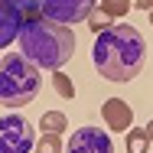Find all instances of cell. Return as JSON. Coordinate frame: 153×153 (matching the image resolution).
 <instances>
[{"mask_svg": "<svg viewBox=\"0 0 153 153\" xmlns=\"http://www.w3.org/2000/svg\"><path fill=\"white\" fill-rule=\"evenodd\" d=\"M150 26H153V10H150Z\"/></svg>", "mask_w": 153, "mask_h": 153, "instance_id": "cell-18", "label": "cell"}, {"mask_svg": "<svg viewBox=\"0 0 153 153\" xmlns=\"http://www.w3.org/2000/svg\"><path fill=\"white\" fill-rule=\"evenodd\" d=\"M124 137H127V153H150V137L143 127H130Z\"/></svg>", "mask_w": 153, "mask_h": 153, "instance_id": "cell-10", "label": "cell"}, {"mask_svg": "<svg viewBox=\"0 0 153 153\" xmlns=\"http://www.w3.org/2000/svg\"><path fill=\"white\" fill-rule=\"evenodd\" d=\"M62 134H42L36 140V153H62Z\"/></svg>", "mask_w": 153, "mask_h": 153, "instance_id": "cell-12", "label": "cell"}, {"mask_svg": "<svg viewBox=\"0 0 153 153\" xmlns=\"http://www.w3.org/2000/svg\"><path fill=\"white\" fill-rule=\"evenodd\" d=\"M143 130H147V137H150V143H153V117L147 121V127H143Z\"/></svg>", "mask_w": 153, "mask_h": 153, "instance_id": "cell-17", "label": "cell"}, {"mask_svg": "<svg viewBox=\"0 0 153 153\" xmlns=\"http://www.w3.org/2000/svg\"><path fill=\"white\" fill-rule=\"evenodd\" d=\"M39 65H33L23 52H7L0 59V104L16 111L26 108L33 98L39 94Z\"/></svg>", "mask_w": 153, "mask_h": 153, "instance_id": "cell-3", "label": "cell"}, {"mask_svg": "<svg viewBox=\"0 0 153 153\" xmlns=\"http://www.w3.org/2000/svg\"><path fill=\"white\" fill-rule=\"evenodd\" d=\"M91 62L108 82H134L147 62V42L130 23H111L98 33Z\"/></svg>", "mask_w": 153, "mask_h": 153, "instance_id": "cell-1", "label": "cell"}, {"mask_svg": "<svg viewBox=\"0 0 153 153\" xmlns=\"http://www.w3.org/2000/svg\"><path fill=\"white\" fill-rule=\"evenodd\" d=\"M65 153H114V140L101 127H78L68 137Z\"/></svg>", "mask_w": 153, "mask_h": 153, "instance_id": "cell-6", "label": "cell"}, {"mask_svg": "<svg viewBox=\"0 0 153 153\" xmlns=\"http://www.w3.org/2000/svg\"><path fill=\"white\" fill-rule=\"evenodd\" d=\"M39 130L42 134H62V130H68V117L62 111H46L39 117Z\"/></svg>", "mask_w": 153, "mask_h": 153, "instance_id": "cell-9", "label": "cell"}, {"mask_svg": "<svg viewBox=\"0 0 153 153\" xmlns=\"http://www.w3.org/2000/svg\"><path fill=\"white\" fill-rule=\"evenodd\" d=\"M134 7H137V10H147V13H150V7H153V0H134Z\"/></svg>", "mask_w": 153, "mask_h": 153, "instance_id": "cell-16", "label": "cell"}, {"mask_svg": "<svg viewBox=\"0 0 153 153\" xmlns=\"http://www.w3.org/2000/svg\"><path fill=\"white\" fill-rule=\"evenodd\" d=\"M20 52L39 68H62L75 56V33L72 26L52 23L46 16H30L20 26Z\"/></svg>", "mask_w": 153, "mask_h": 153, "instance_id": "cell-2", "label": "cell"}, {"mask_svg": "<svg viewBox=\"0 0 153 153\" xmlns=\"http://www.w3.org/2000/svg\"><path fill=\"white\" fill-rule=\"evenodd\" d=\"M36 150V130L20 114H3L0 117V153H30Z\"/></svg>", "mask_w": 153, "mask_h": 153, "instance_id": "cell-4", "label": "cell"}, {"mask_svg": "<svg viewBox=\"0 0 153 153\" xmlns=\"http://www.w3.org/2000/svg\"><path fill=\"white\" fill-rule=\"evenodd\" d=\"M52 88H56V91H59V98H65V101H68V98H75V85H72V78H68L62 68H56V72H52Z\"/></svg>", "mask_w": 153, "mask_h": 153, "instance_id": "cell-11", "label": "cell"}, {"mask_svg": "<svg viewBox=\"0 0 153 153\" xmlns=\"http://www.w3.org/2000/svg\"><path fill=\"white\" fill-rule=\"evenodd\" d=\"M39 13L52 23H62V26H75L82 20H88L94 13V0H42Z\"/></svg>", "mask_w": 153, "mask_h": 153, "instance_id": "cell-5", "label": "cell"}, {"mask_svg": "<svg viewBox=\"0 0 153 153\" xmlns=\"http://www.w3.org/2000/svg\"><path fill=\"white\" fill-rule=\"evenodd\" d=\"M101 117H104V124H108V130L127 134V130L134 127V108H130L124 98H108V101L101 104Z\"/></svg>", "mask_w": 153, "mask_h": 153, "instance_id": "cell-7", "label": "cell"}, {"mask_svg": "<svg viewBox=\"0 0 153 153\" xmlns=\"http://www.w3.org/2000/svg\"><path fill=\"white\" fill-rule=\"evenodd\" d=\"M130 7H134V0H101V10L108 16H127Z\"/></svg>", "mask_w": 153, "mask_h": 153, "instance_id": "cell-13", "label": "cell"}, {"mask_svg": "<svg viewBox=\"0 0 153 153\" xmlns=\"http://www.w3.org/2000/svg\"><path fill=\"white\" fill-rule=\"evenodd\" d=\"M16 10H23V13H36L39 7H42V0H10Z\"/></svg>", "mask_w": 153, "mask_h": 153, "instance_id": "cell-15", "label": "cell"}, {"mask_svg": "<svg viewBox=\"0 0 153 153\" xmlns=\"http://www.w3.org/2000/svg\"><path fill=\"white\" fill-rule=\"evenodd\" d=\"M20 26H23V10H16L10 0H0V49L20 39Z\"/></svg>", "mask_w": 153, "mask_h": 153, "instance_id": "cell-8", "label": "cell"}, {"mask_svg": "<svg viewBox=\"0 0 153 153\" xmlns=\"http://www.w3.org/2000/svg\"><path fill=\"white\" fill-rule=\"evenodd\" d=\"M111 20H114V16H108L104 10H94L91 16H88V30H91L94 36H98L101 30H108V26H111Z\"/></svg>", "mask_w": 153, "mask_h": 153, "instance_id": "cell-14", "label": "cell"}, {"mask_svg": "<svg viewBox=\"0 0 153 153\" xmlns=\"http://www.w3.org/2000/svg\"><path fill=\"white\" fill-rule=\"evenodd\" d=\"M150 10H153V7H150Z\"/></svg>", "mask_w": 153, "mask_h": 153, "instance_id": "cell-19", "label": "cell"}]
</instances>
